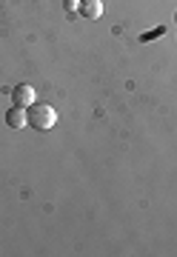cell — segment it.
<instances>
[{
    "label": "cell",
    "instance_id": "1",
    "mask_svg": "<svg viewBox=\"0 0 177 257\" xmlns=\"http://www.w3.org/2000/svg\"><path fill=\"white\" fill-rule=\"evenodd\" d=\"M26 114H29V126L38 128V132H49V128L57 123L55 106H49V103H40V100L32 103V106L26 109Z\"/></svg>",
    "mask_w": 177,
    "mask_h": 257
},
{
    "label": "cell",
    "instance_id": "2",
    "mask_svg": "<svg viewBox=\"0 0 177 257\" xmlns=\"http://www.w3.org/2000/svg\"><path fill=\"white\" fill-rule=\"evenodd\" d=\"M12 97H15V106H23V109H29L32 103L38 100V92H35V86L20 83V86H15V89H12Z\"/></svg>",
    "mask_w": 177,
    "mask_h": 257
},
{
    "label": "cell",
    "instance_id": "3",
    "mask_svg": "<svg viewBox=\"0 0 177 257\" xmlns=\"http://www.w3.org/2000/svg\"><path fill=\"white\" fill-rule=\"evenodd\" d=\"M6 126L9 128H23V126H29V114H26V109L23 106H12L9 111H6Z\"/></svg>",
    "mask_w": 177,
    "mask_h": 257
},
{
    "label": "cell",
    "instance_id": "4",
    "mask_svg": "<svg viewBox=\"0 0 177 257\" xmlns=\"http://www.w3.org/2000/svg\"><path fill=\"white\" fill-rule=\"evenodd\" d=\"M80 18L86 20H97L103 15V0H80Z\"/></svg>",
    "mask_w": 177,
    "mask_h": 257
},
{
    "label": "cell",
    "instance_id": "5",
    "mask_svg": "<svg viewBox=\"0 0 177 257\" xmlns=\"http://www.w3.org/2000/svg\"><path fill=\"white\" fill-rule=\"evenodd\" d=\"M63 6L69 12H77V9H80V0H63Z\"/></svg>",
    "mask_w": 177,
    "mask_h": 257
},
{
    "label": "cell",
    "instance_id": "6",
    "mask_svg": "<svg viewBox=\"0 0 177 257\" xmlns=\"http://www.w3.org/2000/svg\"><path fill=\"white\" fill-rule=\"evenodd\" d=\"M174 20H177V15H174Z\"/></svg>",
    "mask_w": 177,
    "mask_h": 257
}]
</instances>
